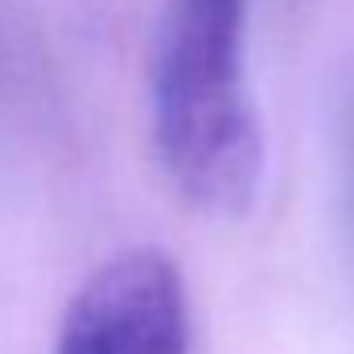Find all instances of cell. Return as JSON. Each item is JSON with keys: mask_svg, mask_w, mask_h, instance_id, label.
Masks as SVG:
<instances>
[{"mask_svg": "<svg viewBox=\"0 0 354 354\" xmlns=\"http://www.w3.org/2000/svg\"><path fill=\"white\" fill-rule=\"evenodd\" d=\"M153 145L177 194L206 214H243L264 174L248 83V0H165L149 62Z\"/></svg>", "mask_w": 354, "mask_h": 354, "instance_id": "cell-1", "label": "cell"}, {"mask_svg": "<svg viewBox=\"0 0 354 354\" xmlns=\"http://www.w3.org/2000/svg\"><path fill=\"white\" fill-rule=\"evenodd\" d=\"M54 354H194L181 268L157 248L111 256L66 305Z\"/></svg>", "mask_w": 354, "mask_h": 354, "instance_id": "cell-2", "label": "cell"}]
</instances>
